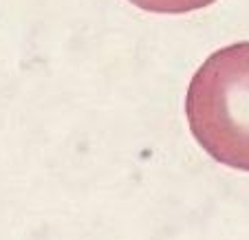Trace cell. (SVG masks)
<instances>
[{
  "instance_id": "6da1fadb",
  "label": "cell",
  "mask_w": 249,
  "mask_h": 240,
  "mask_svg": "<svg viewBox=\"0 0 249 240\" xmlns=\"http://www.w3.org/2000/svg\"><path fill=\"white\" fill-rule=\"evenodd\" d=\"M185 115L212 159L249 172V42L223 47L203 62L188 86Z\"/></svg>"
},
{
  "instance_id": "7a4b0ae2",
  "label": "cell",
  "mask_w": 249,
  "mask_h": 240,
  "mask_svg": "<svg viewBox=\"0 0 249 240\" xmlns=\"http://www.w3.org/2000/svg\"><path fill=\"white\" fill-rule=\"evenodd\" d=\"M128 2L152 14H188L210 7L216 0H128Z\"/></svg>"
}]
</instances>
